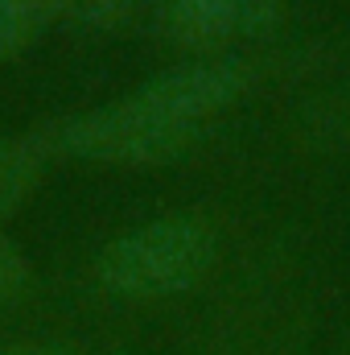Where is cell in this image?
Returning <instances> with one entry per match:
<instances>
[{"label": "cell", "instance_id": "obj_1", "mask_svg": "<svg viewBox=\"0 0 350 355\" xmlns=\"http://www.w3.org/2000/svg\"><path fill=\"white\" fill-rule=\"evenodd\" d=\"M243 62H194L157 75L124 99H111L46 132L54 153L99 166H165L190 153L206 128L243 95Z\"/></svg>", "mask_w": 350, "mask_h": 355}, {"label": "cell", "instance_id": "obj_2", "mask_svg": "<svg viewBox=\"0 0 350 355\" xmlns=\"http://www.w3.org/2000/svg\"><path fill=\"white\" fill-rule=\"evenodd\" d=\"M219 257V236L198 215H165L145 227L116 236L99 261L95 277L116 297H174L194 289Z\"/></svg>", "mask_w": 350, "mask_h": 355}, {"label": "cell", "instance_id": "obj_3", "mask_svg": "<svg viewBox=\"0 0 350 355\" xmlns=\"http://www.w3.org/2000/svg\"><path fill=\"white\" fill-rule=\"evenodd\" d=\"M50 141L46 132H12L0 137V223L8 215H17L33 190L42 186L46 162H50Z\"/></svg>", "mask_w": 350, "mask_h": 355}, {"label": "cell", "instance_id": "obj_4", "mask_svg": "<svg viewBox=\"0 0 350 355\" xmlns=\"http://www.w3.org/2000/svg\"><path fill=\"white\" fill-rule=\"evenodd\" d=\"M161 4H165V21H169L174 37L190 50H210L219 42L239 37L235 12L227 0H161Z\"/></svg>", "mask_w": 350, "mask_h": 355}, {"label": "cell", "instance_id": "obj_5", "mask_svg": "<svg viewBox=\"0 0 350 355\" xmlns=\"http://www.w3.org/2000/svg\"><path fill=\"white\" fill-rule=\"evenodd\" d=\"M42 0H0V62L17 58L42 29Z\"/></svg>", "mask_w": 350, "mask_h": 355}, {"label": "cell", "instance_id": "obj_6", "mask_svg": "<svg viewBox=\"0 0 350 355\" xmlns=\"http://www.w3.org/2000/svg\"><path fill=\"white\" fill-rule=\"evenodd\" d=\"M136 0H42L46 17H58L79 29H116Z\"/></svg>", "mask_w": 350, "mask_h": 355}, {"label": "cell", "instance_id": "obj_7", "mask_svg": "<svg viewBox=\"0 0 350 355\" xmlns=\"http://www.w3.org/2000/svg\"><path fill=\"white\" fill-rule=\"evenodd\" d=\"M235 12V33L239 37H268L280 21L288 0H227Z\"/></svg>", "mask_w": 350, "mask_h": 355}, {"label": "cell", "instance_id": "obj_8", "mask_svg": "<svg viewBox=\"0 0 350 355\" xmlns=\"http://www.w3.org/2000/svg\"><path fill=\"white\" fill-rule=\"evenodd\" d=\"M29 281H33L29 257H25L8 236H0V306L12 302V297H21V293L29 289Z\"/></svg>", "mask_w": 350, "mask_h": 355}, {"label": "cell", "instance_id": "obj_9", "mask_svg": "<svg viewBox=\"0 0 350 355\" xmlns=\"http://www.w3.org/2000/svg\"><path fill=\"white\" fill-rule=\"evenodd\" d=\"M0 355H66V352L54 347V343H12V347H4Z\"/></svg>", "mask_w": 350, "mask_h": 355}, {"label": "cell", "instance_id": "obj_10", "mask_svg": "<svg viewBox=\"0 0 350 355\" xmlns=\"http://www.w3.org/2000/svg\"><path fill=\"white\" fill-rule=\"evenodd\" d=\"M223 355H231V352H223Z\"/></svg>", "mask_w": 350, "mask_h": 355}]
</instances>
